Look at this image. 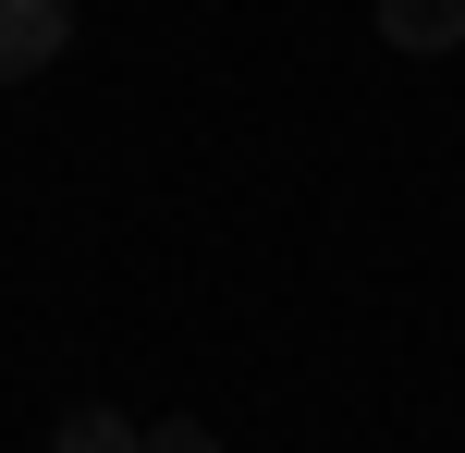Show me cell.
<instances>
[{"instance_id":"1","label":"cell","mask_w":465,"mask_h":453,"mask_svg":"<svg viewBox=\"0 0 465 453\" xmlns=\"http://www.w3.org/2000/svg\"><path fill=\"white\" fill-rule=\"evenodd\" d=\"M62 37H74V13H62V0H0V86L49 74V62H62Z\"/></svg>"},{"instance_id":"2","label":"cell","mask_w":465,"mask_h":453,"mask_svg":"<svg viewBox=\"0 0 465 453\" xmlns=\"http://www.w3.org/2000/svg\"><path fill=\"white\" fill-rule=\"evenodd\" d=\"M392 49H465V0H380Z\"/></svg>"},{"instance_id":"3","label":"cell","mask_w":465,"mask_h":453,"mask_svg":"<svg viewBox=\"0 0 465 453\" xmlns=\"http://www.w3.org/2000/svg\"><path fill=\"white\" fill-rule=\"evenodd\" d=\"M49 453H135V417H111V405H74L62 429H49Z\"/></svg>"},{"instance_id":"4","label":"cell","mask_w":465,"mask_h":453,"mask_svg":"<svg viewBox=\"0 0 465 453\" xmlns=\"http://www.w3.org/2000/svg\"><path fill=\"white\" fill-rule=\"evenodd\" d=\"M135 453H209V429H196V417H172V429H135Z\"/></svg>"}]
</instances>
